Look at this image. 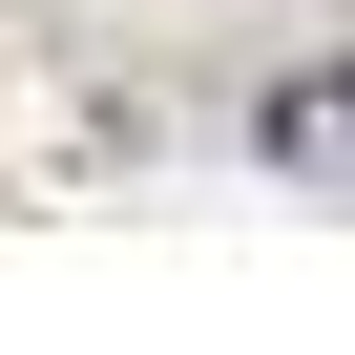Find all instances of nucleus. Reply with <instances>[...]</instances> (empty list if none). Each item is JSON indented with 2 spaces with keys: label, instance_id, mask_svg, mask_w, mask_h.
Here are the masks:
<instances>
[{
  "label": "nucleus",
  "instance_id": "1",
  "mask_svg": "<svg viewBox=\"0 0 355 355\" xmlns=\"http://www.w3.org/2000/svg\"><path fill=\"white\" fill-rule=\"evenodd\" d=\"M272 167H355V84H272Z\"/></svg>",
  "mask_w": 355,
  "mask_h": 355
}]
</instances>
